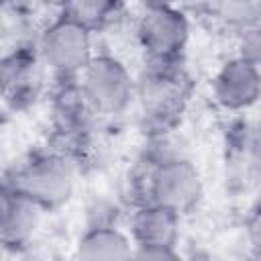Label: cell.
Returning <instances> with one entry per match:
<instances>
[{
  "instance_id": "cell-12",
  "label": "cell",
  "mask_w": 261,
  "mask_h": 261,
  "mask_svg": "<svg viewBox=\"0 0 261 261\" xmlns=\"http://www.w3.org/2000/svg\"><path fill=\"white\" fill-rule=\"evenodd\" d=\"M226 165L239 179H257L259 171V133L249 120H239L226 133Z\"/></svg>"
},
{
  "instance_id": "cell-17",
  "label": "cell",
  "mask_w": 261,
  "mask_h": 261,
  "mask_svg": "<svg viewBox=\"0 0 261 261\" xmlns=\"http://www.w3.org/2000/svg\"><path fill=\"white\" fill-rule=\"evenodd\" d=\"M220 0H175V6L181 8L186 14H194V16H210L214 14L216 6Z\"/></svg>"
},
{
  "instance_id": "cell-15",
  "label": "cell",
  "mask_w": 261,
  "mask_h": 261,
  "mask_svg": "<svg viewBox=\"0 0 261 261\" xmlns=\"http://www.w3.org/2000/svg\"><path fill=\"white\" fill-rule=\"evenodd\" d=\"M212 18L224 29L243 35L245 31L259 29V2L257 0H220Z\"/></svg>"
},
{
  "instance_id": "cell-1",
  "label": "cell",
  "mask_w": 261,
  "mask_h": 261,
  "mask_svg": "<svg viewBox=\"0 0 261 261\" xmlns=\"http://www.w3.org/2000/svg\"><path fill=\"white\" fill-rule=\"evenodd\" d=\"M192 84L179 61L149 63L135 80V100L139 102L141 126L149 137L171 133L190 102Z\"/></svg>"
},
{
  "instance_id": "cell-7",
  "label": "cell",
  "mask_w": 261,
  "mask_h": 261,
  "mask_svg": "<svg viewBox=\"0 0 261 261\" xmlns=\"http://www.w3.org/2000/svg\"><path fill=\"white\" fill-rule=\"evenodd\" d=\"M179 214L155 202L137 204L130 216L133 257L147 261L179 259Z\"/></svg>"
},
{
  "instance_id": "cell-13",
  "label": "cell",
  "mask_w": 261,
  "mask_h": 261,
  "mask_svg": "<svg viewBox=\"0 0 261 261\" xmlns=\"http://www.w3.org/2000/svg\"><path fill=\"white\" fill-rule=\"evenodd\" d=\"M80 259H128L133 257V241L114 224H94L90 226L80 243L77 253Z\"/></svg>"
},
{
  "instance_id": "cell-3",
  "label": "cell",
  "mask_w": 261,
  "mask_h": 261,
  "mask_svg": "<svg viewBox=\"0 0 261 261\" xmlns=\"http://www.w3.org/2000/svg\"><path fill=\"white\" fill-rule=\"evenodd\" d=\"M8 181L41 210H57L73 196L75 165L61 151L37 153L27 163L18 165Z\"/></svg>"
},
{
  "instance_id": "cell-10",
  "label": "cell",
  "mask_w": 261,
  "mask_h": 261,
  "mask_svg": "<svg viewBox=\"0 0 261 261\" xmlns=\"http://www.w3.org/2000/svg\"><path fill=\"white\" fill-rule=\"evenodd\" d=\"M41 208L8 179L0 181V247H24L41 220Z\"/></svg>"
},
{
  "instance_id": "cell-16",
  "label": "cell",
  "mask_w": 261,
  "mask_h": 261,
  "mask_svg": "<svg viewBox=\"0 0 261 261\" xmlns=\"http://www.w3.org/2000/svg\"><path fill=\"white\" fill-rule=\"evenodd\" d=\"M241 39V57L245 59H251L255 63H259V57H261V39H259V29H251V31H245L243 35H239Z\"/></svg>"
},
{
  "instance_id": "cell-5",
  "label": "cell",
  "mask_w": 261,
  "mask_h": 261,
  "mask_svg": "<svg viewBox=\"0 0 261 261\" xmlns=\"http://www.w3.org/2000/svg\"><path fill=\"white\" fill-rule=\"evenodd\" d=\"M80 77L82 90L98 116H118L135 100V77L112 55H94Z\"/></svg>"
},
{
  "instance_id": "cell-6",
  "label": "cell",
  "mask_w": 261,
  "mask_h": 261,
  "mask_svg": "<svg viewBox=\"0 0 261 261\" xmlns=\"http://www.w3.org/2000/svg\"><path fill=\"white\" fill-rule=\"evenodd\" d=\"M37 51L41 61L61 80L80 77V73L94 57L92 33L77 22L59 16L43 29Z\"/></svg>"
},
{
  "instance_id": "cell-4",
  "label": "cell",
  "mask_w": 261,
  "mask_h": 261,
  "mask_svg": "<svg viewBox=\"0 0 261 261\" xmlns=\"http://www.w3.org/2000/svg\"><path fill=\"white\" fill-rule=\"evenodd\" d=\"M137 39L149 63L181 61L190 39L188 14L175 4L145 6L137 22Z\"/></svg>"
},
{
  "instance_id": "cell-18",
  "label": "cell",
  "mask_w": 261,
  "mask_h": 261,
  "mask_svg": "<svg viewBox=\"0 0 261 261\" xmlns=\"http://www.w3.org/2000/svg\"><path fill=\"white\" fill-rule=\"evenodd\" d=\"M6 35H8V22H6V16H4V12L0 10V45L4 43Z\"/></svg>"
},
{
  "instance_id": "cell-2",
  "label": "cell",
  "mask_w": 261,
  "mask_h": 261,
  "mask_svg": "<svg viewBox=\"0 0 261 261\" xmlns=\"http://www.w3.org/2000/svg\"><path fill=\"white\" fill-rule=\"evenodd\" d=\"M143 202H155L173 210L175 214L192 212L204 196V181L198 167L181 155H169L159 161L147 163L141 179Z\"/></svg>"
},
{
  "instance_id": "cell-19",
  "label": "cell",
  "mask_w": 261,
  "mask_h": 261,
  "mask_svg": "<svg viewBox=\"0 0 261 261\" xmlns=\"http://www.w3.org/2000/svg\"><path fill=\"white\" fill-rule=\"evenodd\" d=\"M143 6H161V4H175V0H141Z\"/></svg>"
},
{
  "instance_id": "cell-11",
  "label": "cell",
  "mask_w": 261,
  "mask_h": 261,
  "mask_svg": "<svg viewBox=\"0 0 261 261\" xmlns=\"http://www.w3.org/2000/svg\"><path fill=\"white\" fill-rule=\"evenodd\" d=\"M53 128L55 135L65 143H71L94 130L96 110L86 98L77 77L61 80L59 90L53 96Z\"/></svg>"
},
{
  "instance_id": "cell-14",
  "label": "cell",
  "mask_w": 261,
  "mask_h": 261,
  "mask_svg": "<svg viewBox=\"0 0 261 261\" xmlns=\"http://www.w3.org/2000/svg\"><path fill=\"white\" fill-rule=\"evenodd\" d=\"M122 0H65L61 4V16L96 33L116 18Z\"/></svg>"
},
{
  "instance_id": "cell-20",
  "label": "cell",
  "mask_w": 261,
  "mask_h": 261,
  "mask_svg": "<svg viewBox=\"0 0 261 261\" xmlns=\"http://www.w3.org/2000/svg\"><path fill=\"white\" fill-rule=\"evenodd\" d=\"M41 2H45V4H49V6H59V8H61V4H63L65 0H41Z\"/></svg>"
},
{
  "instance_id": "cell-9",
  "label": "cell",
  "mask_w": 261,
  "mask_h": 261,
  "mask_svg": "<svg viewBox=\"0 0 261 261\" xmlns=\"http://www.w3.org/2000/svg\"><path fill=\"white\" fill-rule=\"evenodd\" d=\"M41 63L39 51L31 47H18L0 57V96L6 104L20 110L39 98L43 86Z\"/></svg>"
},
{
  "instance_id": "cell-8",
  "label": "cell",
  "mask_w": 261,
  "mask_h": 261,
  "mask_svg": "<svg viewBox=\"0 0 261 261\" xmlns=\"http://www.w3.org/2000/svg\"><path fill=\"white\" fill-rule=\"evenodd\" d=\"M261 94L259 63L241 55L222 63L212 80L214 102L226 112H247Z\"/></svg>"
}]
</instances>
